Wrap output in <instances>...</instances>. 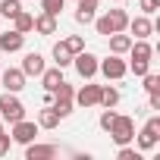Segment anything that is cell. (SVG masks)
<instances>
[{
    "label": "cell",
    "instance_id": "cell-27",
    "mask_svg": "<svg viewBox=\"0 0 160 160\" xmlns=\"http://www.w3.org/2000/svg\"><path fill=\"white\" fill-rule=\"evenodd\" d=\"M129 72H135V75L141 78L144 72H151V60H132V63H129Z\"/></svg>",
    "mask_w": 160,
    "mask_h": 160
},
{
    "label": "cell",
    "instance_id": "cell-2",
    "mask_svg": "<svg viewBox=\"0 0 160 160\" xmlns=\"http://www.w3.org/2000/svg\"><path fill=\"white\" fill-rule=\"evenodd\" d=\"M72 98H75V88L66 82V78L57 85V91H50V107L60 113V119H66V116L72 113V107H75V101H72Z\"/></svg>",
    "mask_w": 160,
    "mask_h": 160
},
{
    "label": "cell",
    "instance_id": "cell-24",
    "mask_svg": "<svg viewBox=\"0 0 160 160\" xmlns=\"http://www.w3.org/2000/svg\"><path fill=\"white\" fill-rule=\"evenodd\" d=\"M19 10H22V0H0V16L3 19H13Z\"/></svg>",
    "mask_w": 160,
    "mask_h": 160
},
{
    "label": "cell",
    "instance_id": "cell-26",
    "mask_svg": "<svg viewBox=\"0 0 160 160\" xmlns=\"http://www.w3.org/2000/svg\"><path fill=\"white\" fill-rule=\"evenodd\" d=\"M63 44L69 47V53H72V57H75L78 50H85V38H82V35H69V38H66Z\"/></svg>",
    "mask_w": 160,
    "mask_h": 160
},
{
    "label": "cell",
    "instance_id": "cell-12",
    "mask_svg": "<svg viewBox=\"0 0 160 160\" xmlns=\"http://www.w3.org/2000/svg\"><path fill=\"white\" fill-rule=\"evenodd\" d=\"M126 28H129L135 38H151V35L157 32V28H154V22H151V16H144V13H141V16H135V19H129V25H126Z\"/></svg>",
    "mask_w": 160,
    "mask_h": 160
},
{
    "label": "cell",
    "instance_id": "cell-21",
    "mask_svg": "<svg viewBox=\"0 0 160 160\" xmlns=\"http://www.w3.org/2000/svg\"><path fill=\"white\" fill-rule=\"evenodd\" d=\"M32 25H35V16H32V13H25V10H19V13L13 16V28H16V32H22V35H28V32H32Z\"/></svg>",
    "mask_w": 160,
    "mask_h": 160
},
{
    "label": "cell",
    "instance_id": "cell-13",
    "mask_svg": "<svg viewBox=\"0 0 160 160\" xmlns=\"http://www.w3.org/2000/svg\"><path fill=\"white\" fill-rule=\"evenodd\" d=\"M50 157H57V144H38V141L25 144V160H50Z\"/></svg>",
    "mask_w": 160,
    "mask_h": 160
},
{
    "label": "cell",
    "instance_id": "cell-22",
    "mask_svg": "<svg viewBox=\"0 0 160 160\" xmlns=\"http://www.w3.org/2000/svg\"><path fill=\"white\" fill-rule=\"evenodd\" d=\"M53 63H57L60 69L72 66V53H69V47H66L63 41H57V44H53Z\"/></svg>",
    "mask_w": 160,
    "mask_h": 160
},
{
    "label": "cell",
    "instance_id": "cell-5",
    "mask_svg": "<svg viewBox=\"0 0 160 160\" xmlns=\"http://www.w3.org/2000/svg\"><path fill=\"white\" fill-rule=\"evenodd\" d=\"M98 72L104 78H113V82H119V78L129 75V63L119 57V53H110L107 60H98Z\"/></svg>",
    "mask_w": 160,
    "mask_h": 160
},
{
    "label": "cell",
    "instance_id": "cell-19",
    "mask_svg": "<svg viewBox=\"0 0 160 160\" xmlns=\"http://www.w3.org/2000/svg\"><path fill=\"white\" fill-rule=\"evenodd\" d=\"M129 53H132V60H151L154 57V47L148 44V38H135L132 47H129Z\"/></svg>",
    "mask_w": 160,
    "mask_h": 160
},
{
    "label": "cell",
    "instance_id": "cell-35",
    "mask_svg": "<svg viewBox=\"0 0 160 160\" xmlns=\"http://www.w3.org/2000/svg\"><path fill=\"white\" fill-rule=\"evenodd\" d=\"M116 3H122V0H116Z\"/></svg>",
    "mask_w": 160,
    "mask_h": 160
},
{
    "label": "cell",
    "instance_id": "cell-16",
    "mask_svg": "<svg viewBox=\"0 0 160 160\" xmlns=\"http://www.w3.org/2000/svg\"><path fill=\"white\" fill-rule=\"evenodd\" d=\"M32 32H38V35H44V38H47V35H57V16H50V13H38Z\"/></svg>",
    "mask_w": 160,
    "mask_h": 160
},
{
    "label": "cell",
    "instance_id": "cell-18",
    "mask_svg": "<svg viewBox=\"0 0 160 160\" xmlns=\"http://www.w3.org/2000/svg\"><path fill=\"white\" fill-rule=\"evenodd\" d=\"M38 78H41L44 91H57V85L63 82V69H60V66H53V69H44V72H41Z\"/></svg>",
    "mask_w": 160,
    "mask_h": 160
},
{
    "label": "cell",
    "instance_id": "cell-4",
    "mask_svg": "<svg viewBox=\"0 0 160 160\" xmlns=\"http://www.w3.org/2000/svg\"><path fill=\"white\" fill-rule=\"evenodd\" d=\"M25 116V104L13 94V91H7V94H0V119H3V122H19Z\"/></svg>",
    "mask_w": 160,
    "mask_h": 160
},
{
    "label": "cell",
    "instance_id": "cell-34",
    "mask_svg": "<svg viewBox=\"0 0 160 160\" xmlns=\"http://www.w3.org/2000/svg\"><path fill=\"white\" fill-rule=\"evenodd\" d=\"M0 132H3V119H0Z\"/></svg>",
    "mask_w": 160,
    "mask_h": 160
},
{
    "label": "cell",
    "instance_id": "cell-9",
    "mask_svg": "<svg viewBox=\"0 0 160 160\" xmlns=\"http://www.w3.org/2000/svg\"><path fill=\"white\" fill-rule=\"evenodd\" d=\"M25 72L22 69H16V66H10V69H0V82H3V88L7 91H13V94H19L22 88H25Z\"/></svg>",
    "mask_w": 160,
    "mask_h": 160
},
{
    "label": "cell",
    "instance_id": "cell-31",
    "mask_svg": "<svg viewBox=\"0 0 160 160\" xmlns=\"http://www.w3.org/2000/svg\"><path fill=\"white\" fill-rule=\"evenodd\" d=\"M138 7H141V13H144V16H151V13H157V10H160V0H138Z\"/></svg>",
    "mask_w": 160,
    "mask_h": 160
},
{
    "label": "cell",
    "instance_id": "cell-23",
    "mask_svg": "<svg viewBox=\"0 0 160 160\" xmlns=\"http://www.w3.org/2000/svg\"><path fill=\"white\" fill-rule=\"evenodd\" d=\"M116 104H119V88L101 85V104H98V107H116Z\"/></svg>",
    "mask_w": 160,
    "mask_h": 160
},
{
    "label": "cell",
    "instance_id": "cell-6",
    "mask_svg": "<svg viewBox=\"0 0 160 160\" xmlns=\"http://www.w3.org/2000/svg\"><path fill=\"white\" fill-rule=\"evenodd\" d=\"M107 135H110L116 144H132V138H135V122H132V116H119V113H116V119H113V126L107 129Z\"/></svg>",
    "mask_w": 160,
    "mask_h": 160
},
{
    "label": "cell",
    "instance_id": "cell-8",
    "mask_svg": "<svg viewBox=\"0 0 160 160\" xmlns=\"http://www.w3.org/2000/svg\"><path fill=\"white\" fill-rule=\"evenodd\" d=\"M38 132H41V126L38 122H28L25 116L19 119V122H13V132H10V138H13V144H28V141H35L38 138Z\"/></svg>",
    "mask_w": 160,
    "mask_h": 160
},
{
    "label": "cell",
    "instance_id": "cell-20",
    "mask_svg": "<svg viewBox=\"0 0 160 160\" xmlns=\"http://www.w3.org/2000/svg\"><path fill=\"white\" fill-rule=\"evenodd\" d=\"M38 126H41V129H57V126H60V113L47 104V107L38 113Z\"/></svg>",
    "mask_w": 160,
    "mask_h": 160
},
{
    "label": "cell",
    "instance_id": "cell-29",
    "mask_svg": "<svg viewBox=\"0 0 160 160\" xmlns=\"http://www.w3.org/2000/svg\"><path fill=\"white\" fill-rule=\"evenodd\" d=\"M141 78H144V91H148V94H151V91H160V75H154V72H144Z\"/></svg>",
    "mask_w": 160,
    "mask_h": 160
},
{
    "label": "cell",
    "instance_id": "cell-32",
    "mask_svg": "<svg viewBox=\"0 0 160 160\" xmlns=\"http://www.w3.org/2000/svg\"><path fill=\"white\" fill-rule=\"evenodd\" d=\"M10 144H13V138H10L7 132H0V157H3V154H10Z\"/></svg>",
    "mask_w": 160,
    "mask_h": 160
},
{
    "label": "cell",
    "instance_id": "cell-1",
    "mask_svg": "<svg viewBox=\"0 0 160 160\" xmlns=\"http://www.w3.org/2000/svg\"><path fill=\"white\" fill-rule=\"evenodd\" d=\"M126 25H129V13L126 10H107L101 19L94 16V28H98V35H113V32H126Z\"/></svg>",
    "mask_w": 160,
    "mask_h": 160
},
{
    "label": "cell",
    "instance_id": "cell-10",
    "mask_svg": "<svg viewBox=\"0 0 160 160\" xmlns=\"http://www.w3.org/2000/svg\"><path fill=\"white\" fill-rule=\"evenodd\" d=\"M78 107H98L101 104V85H82L72 98Z\"/></svg>",
    "mask_w": 160,
    "mask_h": 160
},
{
    "label": "cell",
    "instance_id": "cell-14",
    "mask_svg": "<svg viewBox=\"0 0 160 160\" xmlns=\"http://www.w3.org/2000/svg\"><path fill=\"white\" fill-rule=\"evenodd\" d=\"M75 22L78 25H91L94 22V13H98V0H75Z\"/></svg>",
    "mask_w": 160,
    "mask_h": 160
},
{
    "label": "cell",
    "instance_id": "cell-30",
    "mask_svg": "<svg viewBox=\"0 0 160 160\" xmlns=\"http://www.w3.org/2000/svg\"><path fill=\"white\" fill-rule=\"evenodd\" d=\"M113 119H116V110H113V107H107V110L101 113V119H98V126H101V129L107 132V129L113 126Z\"/></svg>",
    "mask_w": 160,
    "mask_h": 160
},
{
    "label": "cell",
    "instance_id": "cell-33",
    "mask_svg": "<svg viewBox=\"0 0 160 160\" xmlns=\"http://www.w3.org/2000/svg\"><path fill=\"white\" fill-rule=\"evenodd\" d=\"M148 107H151L154 113L160 110V91H151V98H148Z\"/></svg>",
    "mask_w": 160,
    "mask_h": 160
},
{
    "label": "cell",
    "instance_id": "cell-28",
    "mask_svg": "<svg viewBox=\"0 0 160 160\" xmlns=\"http://www.w3.org/2000/svg\"><path fill=\"white\" fill-rule=\"evenodd\" d=\"M116 157H119V160H141V151H135V148H129V144H119Z\"/></svg>",
    "mask_w": 160,
    "mask_h": 160
},
{
    "label": "cell",
    "instance_id": "cell-25",
    "mask_svg": "<svg viewBox=\"0 0 160 160\" xmlns=\"http://www.w3.org/2000/svg\"><path fill=\"white\" fill-rule=\"evenodd\" d=\"M63 7H66V0H41V13H50V16H60Z\"/></svg>",
    "mask_w": 160,
    "mask_h": 160
},
{
    "label": "cell",
    "instance_id": "cell-3",
    "mask_svg": "<svg viewBox=\"0 0 160 160\" xmlns=\"http://www.w3.org/2000/svg\"><path fill=\"white\" fill-rule=\"evenodd\" d=\"M132 141H138V151H154L157 141H160V116L154 113V116L141 126V132H138Z\"/></svg>",
    "mask_w": 160,
    "mask_h": 160
},
{
    "label": "cell",
    "instance_id": "cell-11",
    "mask_svg": "<svg viewBox=\"0 0 160 160\" xmlns=\"http://www.w3.org/2000/svg\"><path fill=\"white\" fill-rule=\"evenodd\" d=\"M22 47H25V35H22V32L10 28V32L0 35V50H3V53H19Z\"/></svg>",
    "mask_w": 160,
    "mask_h": 160
},
{
    "label": "cell",
    "instance_id": "cell-17",
    "mask_svg": "<svg viewBox=\"0 0 160 160\" xmlns=\"http://www.w3.org/2000/svg\"><path fill=\"white\" fill-rule=\"evenodd\" d=\"M107 44H110V53H129V47H132V35H126V32H113V35H107Z\"/></svg>",
    "mask_w": 160,
    "mask_h": 160
},
{
    "label": "cell",
    "instance_id": "cell-7",
    "mask_svg": "<svg viewBox=\"0 0 160 160\" xmlns=\"http://www.w3.org/2000/svg\"><path fill=\"white\" fill-rule=\"evenodd\" d=\"M72 66H75V72L85 78V82H91V78L98 75V57L91 53V50H78L75 57H72Z\"/></svg>",
    "mask_w": 160,
    "mask_h": 160
},
{
    "label": "cell",
    "instance_id": "cell-15",
    "mask_svg": "<svg viewBox=\"0 0 160 160\" xmlns=\"http://www.w3.org/2000/svg\"><path fill=\"white\" fill-rule=\"evenodd\" d=\"M19 69H22L25 75H41L47 66H44V57H41L38 50H32V53H25V57H22V66H19Z\"/></svg>",
    "mask_w": 160,
    "mask_h": 160
}]
</instances>
